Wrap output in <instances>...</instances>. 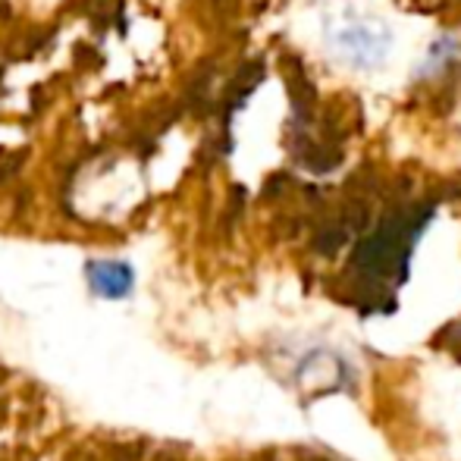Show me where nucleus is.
Instances as JSON below:
<instances>
[{"label": "nucleus", "instance_id": "1", "mask_svg": "<svg viewBox=\"0 0 461 461\" xmlns=\"http://www.w3.org/2000/svg\"><path fill=\"white\" fill-rule=\"evenodd\" d=\"M88 283L97 295L104 298H120L132 289V270L120 261H97L88 264Z\"/></svg>", "mask_w": 461, "mask_h": 461}]
</instances>
